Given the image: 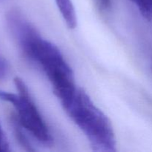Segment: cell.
Returning a JSON list of instances; mask_svg holds the SVG:
<instances>
[{
    "label": "cell",
    "mask_w": 152,
    "mask_h": 152,
    "mask_svg": "<svg viewBox=\"0 0 152 152\" xmlns=\"http://www.w3.org/2000/svg\"><path fill=\"white\" fill-rule=\"evenodd\" d=\"M28 59L41 67L51 84L53 93L65 109L73 99L77 88L72 69L59 49L42 38L34 48Z\"/></svg>",
    "instance_id": "obj_2"
},
{
    "label": "cell",
    "mask_w": 152,
    "mask_h": 152,
    "mask_svg": "<svg viewBox=\"0 0 152 152\" xmlns=\"http://www.w3.org/2000/svg\"><path fill=\"white\" fill-rule=\"evenodd\" d=\"M58 9L70 29H74L77 25V14L71 0H55Z\"/></svg>",
    "instance_id": "obj_4"
},
{
    "label": "cell",
    "mask_w": 152,
    "mask_h": 152,
    "mask_svg": "<svg viewBox=\"0 0 152 152\" xmlns=\"http://www.w3.org/2000/svg\"><path fill=\"white\" fill-rule=\"evenodd\" d=\"M139 9L140 12L147 20L152 21V0H130Z\"/></svg>",
    "instance_id": "obj_6"
},
{
    "label": "cell",
    "mask_w": 152,
    "mask_h": 152,
    "mask_svg": "<svg viewBox=\"0 0 152 152\" xmlns=\"http://www.w3.org/2000/svg\"><path fill=\"white\" fill-rule=\"evenodd\" d=\"M10 124H11L15 137H16V140L18 141L19 145L28 151H35V149L31 145L29 140H28L27 137L25 135L24 132L22 131L23 127L21 126L20 123L18 121L16 114H12L10 116Z\"/></svg>",
    "instance_id": "obj_5"
},
{
    "label": "cell",
    "mask_w": 152,
    "mask_h": 152,
    "mask_svg": "<svg viewBox=\"0 0 152 152\" xmlns=\"http://www.w3.org/2000/svg\"><path fill=\"white\" fill-rule=\"evenodd\" d=\"M9 70L8 63L4 58L0 56V80L4 78L7 74Z\"/></svg>",
    "instance_id": "obj_8"
},
{
    "label": "cell",
    "mask_w": 152,
    "mask_h": 152,
    "mask_svg": "<svg viewBox=\"0 0 152 152\" xmlns=\"http://www.w3.org/2000/svg\"><path fill=\"white\" fill-rule=\"evenodd\" d=\"M14 84L18 94L0 90V99L12 104L21 126L34 138L44 145H51L53 138L48 127L36 106L27 86L20 77H15Z\"/></svg>",
    "instance_id": "obj_3"
},
{
    "label": "cell",
    "mask_w": 152,
    "mask_h": 152,
    "mask_svg": "<svg viewBox=\"0 0 152 152\" xmlns=\"http://www.w3.org/2000/svg\"><path fill=\"white\" fill-rule=\"evenodd\" d=\"M99 8L102 10H109L111 7V0H96Z\"/></svg>",
    "instance_id": "obj_9"
},
{
    "label": "cell",
    "mask_w": 152,
    "mask_h": 152,
    "mask_svg": "<svg viewBox=\"0 0 152 152\" xmlns=\"http://www.w3.org/2000/svg\"><path fill=\"white\" fill-rule=\"evenodd\" d=\"M65 111L86 135L94 151H117L115 134L111 121L94 105L84 90L77 88L74 98Z\"/></svg>",
    "instance_id": "obj_1"
},
{
    "label": "cell",
    "mask_w": 152,
    "mask_h": 152,
    "mask_svg": "<svg viewBox=\"0 0 152 152\" xmlns=\"http://www.w3.org/2000/svg\"><path fill=\"white\" fill-rule=\"evenodd\" d=\"M10 145L6 135L0 124V152L10 151Z\"/></svg>",
    "instance_id": "obj_7"
}]
</instances>
